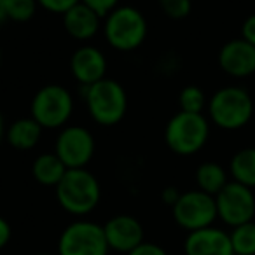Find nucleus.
I'll list each match as a JSON object with an SVG mask.
<instances>
[{"label": "nucleus", "instance_id": "obj_27", "mask_svg": "<svg viewBox=\"0 0 255 255\" xmlns=\"http://www.w3.org/2000/svg\"><path fill=\"white\" fill-rule=\"evenodd\" d=\"M241 39L255 46V14H250L241 25Z\"/></svg>", "mask_w": 255, "mask_h": 255}, {"label": "nucleus", "instance_id": "obj_16", "mask_svg": "<svg viewBox=\"0 0 255 255\" xmlns=\"http://www.w3.org/2000/svg\"><path fill=\"white\" fill-rule=\"evenodd\" d=\"M44 128L30 117H19L12 124H9L5 129V142L16 150H32L39 145L40 138H42Z\"/></svg>", "mask_w": 255, "mask_h": 255}, {"label": "nucleus", "instance_id": "obj_8", "mask_svg": "<svg viewBox=\"0 0 255 255\" xmlns=\"http://www.w3.org/2000/svg\"><path fill=\"white\" fill-rule=\"evenodd\" d=\"M171 213L177 226L187 233L213 226V222L219 219L215 196L206 194L199 189L182 192L178 201L171 206Z\"/></svg>", "mask_w": 255, "mask_h": 255}, {"label": "nucleus", "instance_id": "obj_15", "mask_svg": "<svg viewBox=\"0 0 255 255\" xmlns=\"http://www.w3.org/2000/svg\"><path fill=\"white\" fill-rule=\"evenodd\" d=\"M61 18H63L65 32L74 40H79V42H88V40L95 39L103 25L102 18L82 2L74 5Z\"/></svg>", "mask_w": 255, "mask_h": 255}, {"label": "nucleus", "instance_id": "obj_18", "mask_svg": "<svg viewBox=\"0 0 255 255\" xmlns=\"http://www.w3.org/2000/svg\"><path fill=\"white\" fill-rule=\"evenodd\" d=\"M229 175L233 182L255 189V147H247L234 152L229 161Z\"/></svg>", "mask_w": 255, "mask_h": 255}, {"label": "nucleus", "instance_id": "obj_9", "mask_svg": "<svg viewBox=\"0 0 255 255\" xmlns=\"http://www.w3.org/2000/svg\"><path fill=\"white\" fill-rule=\"evenodd\" d=\"M96 143L91 131L84 126L70 124L61 128L54 142V154L63 161L68 170L86 168L95 156Z\"/></svg>", "mask_w": 255, "mask_h": 255}, {"label": "nucleus", "instance_id": "obj_28", "mask_svg": "<svg viewBox=\"0 0 255 255\" xmlns=\"http://www.w3.org/2000/svg\"><path fill=\"white\" fill-rule=\"evenodd\" d=\"M11 238H12L11 224L7 222V219H4V217L0 215V250L7 247V243L11 241Z\"/></svg>", "mask_w": 255, "mask_h": 255}, {"label": "nucleus", "instance_id": "obj_7", "mask_svg": "<svg viewBox=\"0 0 255 255\" xmlns=\"http://www.w3.org/2000/svg\"><path fill=\"white\" fill-rule=\"evenodd\" d=\"M103 226L93 220L70 222L60 234L58 255H109Z\"/></svg>", "mask_w": 255, "mask_h": 255}, {"label": "nucleus", "instance_id": "obj_25", "mask_svg": "<svg viewBox=\"0 0 255 255\" xmlns=\"http://www.w3.org/2000/svg\"><path fill=\"white\" fill-rule=\"evenodd\" d=\"M81 2L88 5L91 11H95L102 19L107 14H110L116 7H119V0H81Z\"/></svg>", "mask_w": 255, "mask_h": 255}, {"label": "nucleus", "instance_id": "obj_1", "mask_svg": "<svg viewBox=\"0 0 255 255\" xmlns=\"http://www.w3.org/2000/svg\"><path fill=\"white\" fill-rule=\"evenodd\" d=\"M102 32L112 49L131 53L143 46L149 25L140 9L133 5H119L103 18Z\"/></svg>", "mask_w": 255, "mask_h": 255}, {"label": "nucleus", "instance_id": "obj_14", "mask_svg": "<svg viewBox=\"0 0 255 255\" xmlns=\"http://www.w3.org/2000/svg\"><path fill=\"white\" fill-rule=\"evenodd\" d=\"M184 252L185 255H234L229 233L215 226L189 233Z\"/></svg>", "mask_w": 255, "mask_h": 255}, {"label": "nucleus", "instance_id": "obj_31", "mask_svg": "<svg viewBox=\"0 0 255 255\" xmlns=\"http://www.w3.org/2000/svg\"><path fill=\"white\" fill-rule=\"evenodd\" d=\"M5 129H7V126H5V119H4V116H2V112H0V143L5 140Z\"/></svg>", "mask_w": 255, "mask_h": 255}, {"label": "nucleus", "instance_id": "obj_23", "mask_svg": "<svg viewBox=\"0 0 255 255\" xmlns=\"http://www.w3.org/2000/svg\"><path fill=\"white\" fill-rule=\"evenodd\" d=\"M157 4L170 19H184L192 11V0H157Z\"/></svg>", "mask_w": 255, "mask_h": 255}, {"label": "nucleus", "instance_id": "obj_10", "mask_svg": "<svg viewBox=\"0 0 255 255\" xmlns=\"http://www.w3.org/2000/svg\"><path fill=\"white\" fill-rule=\"evenodd\" d=\"M217 217L231 229L250 222L255 217V196L250 187L229 180V184L215 196Z\"/></svg>", "mask_w": 255, "mask_h": 255}, {"label": "nucleus", "instance_id": "obj_20", "mask_svg": "<svg viewBox=\"0 0 255 255\" xmlns=\"http://www.w3.org/2000/svg\"><path fill=\"white\" fill-rule=\"evenodd\" d=\"M234 255H255V222H245L229 233Z\"/></svg>", "mask_w": 255, "mask_h": 255}, {"label": "nucleus", "instance_id": "obj_12", "mask_svg": "<svg viewBox=\"0 0 255 255\" xmlns=\"http://www.w3.org/2000/svg\"><path fill=\"white\" fill-rule=\"evenodd\" d=\"M219 67L234 79H245L255 74V46L243 39H233L219 51Z\"/></svg>", "mask_w": 255, "mask_h": 255}, {"label": "nucleus", "instance_id": "obj_21", "mask_svg": "<svg viewBox=\"0 0 255 255\" xmlns=\"http://www.w3.org/2000/svg\"><path fill=\"white\" fill-rule=\"evenodd\" d=\"M178 105H180L182 112H191V114H203L206 109L208 102H206V95L199 86H185L180 93H178Z\"/></svg>", "mask_w": 255, "mask_h": 255}, {"label": "nucleus", "instance_id": "obj_17", "mask_svg": "<svg viewBox=\"0 0 255 255\" xmlns=\"http://www.w3.org/2000/svg\"><path fill=\"white\" fill-rule=\"evenodd\" d=\"M68 168L63 164V161L54 152H44L33 159L32 164V177L37 184L44 187H56L65 177Z\"/></svg>", "mask_w": 255, "mask_h": 255}, {"label": "nucleus", "instance_id": "obj_3", "mask_svg": "<svg viewBox=\"0 0 255 255\" xmlns=\"http://www.w3.org/2000/svg\"><path fill=\"white\" fill-rule=\"evenodd\" d=\"M81 93L89 116L100 126H116L126 116V89L116 79L105 77L91 86H81Z\"/></svg>", "mask_w": 255, "mask_h": 255}, {"label": "nucleus", "instance_id": "obj_33", "mask_svg": "<svg viewBox=\"0 0 255 255\" xmlns=\"http://www.w3.org/2000/svg\"><path fill=\"white\" fill-rule=\"evenodd\" d=\"M0 63H2V51H0Z\"/></svg>", "mask_w": 255, "mask_h": 255}, {"label": "nucleus", "instance_id": "obj_32", "mask_svg": "<svg viewBox=\"0 0 255 255\" xmlns=\"http://www.w3.org/2000/svg\"><path fill=\"white\" fill-rule=\"evenodd\" d=\"M35 255H54V254H35Z\"/></svg>", "mask_w": 255, "mask_h": 255}, {"label": "nucleus", "instance_id": "obj_2", "mask_svg": "<svg viewBox=\"0 0 255 255\" xmlns=\"http://www.w3.org/2000/svg\"><path fill=\"white\" fill-rule=\"evenodd\" d=\"M206 109L210 123L226 131H236L252 121L254 100L241 86H224L210 96Z\"/></svg>", "mask_w": 255, "mask_h": 255}, {"label": "nucleus", "instance_id": "obj_4", "mask_svg": "<svg viewBox=\"0 0 255 255\" xmlns=\"http://www.w3.org/2000/svg\"><path fill=\"white\" fill-rule=\"evenodd\" d=\"M54 189L60 206L75 217L91 213L102 199V187L98 178L86 168L67 170L65 177Z\"/></svg>", "mask_w": 255, "mask_h": 255}, {"label": "nucleus", "instance_id": "obj_11", "mask_svg": "<svg viewBox=\"0 0 255 255\" xmlns=\"http://www.w3.org/2000/svg\"><path fill=\"white\" fill-rule=\"evenodd\" d=\"M109 248L119 254H129L133 248L145 241V231L136 217L119 213L103 224Z\"/></svg>", "mask_w": 255, "mask_h": 255}, {"label": "nucleus", "instance_id": "obj_6", "mask_svg": "<svg viewBox=\"0 0 255 255\" xmlns=\"http://www.w3.org/2000/svg\"><path fill=\"white\" fill-rule=\"evenodd\" d=\"M74 96L61 84H46L32 98V117L44 129L65 128L74 114Z\"/></svg>", "mask_w": 255, "mask_h": 255}, {"label": "nucleus", "instance_id": "obj_26", "mask_svg": "<svg viewBox=\"0 0 255 255\" xmlns=\"http://www.w3.org/2000/svg\"><path fill=\"white\" fill-rule=\"evenodd\" d=\"M126 255H168V254L161 245L154 243V241H143V243H140L138 247L133 248Z\"/></svg>", "mask_w": 255, "mask_h": 255}, {"label": "nucleus", "instance_id": "obj_24", "mask_svg": "<svg viewBox=\"0 0 255 255\" xmlns=\"http://www.w3.org/2000/svg\"><path fill=\"white\" fill-rule=\"evenodd\" d=\"M37 2H39V7H42L44 11L51 12V14L63 16L74 5H77L81 0H37Z\"/></svg>", "mask_w": 255, "mask_h": 255}, {"label": "nucleus", "instance_id": "obj_22", "mask_svg": "<svg viewBox=\"0 0 255 255\" xmlns=\"http://www.w3.org/2000/svg\"><path fill=\"white\" fill-rule=\"evenodd\" d=\"M5 11H7L9 21L14 23H26L35 16L39 9L37 0H4Z\"/></svg>", "mask_w": 255, "mask_h": 255}, {"label": "nucleus", "instance_id": "obj_19", "mask_svg": "<svg viewBox=\"0 0 255 255\" xmlns=\"http://www.w3.org/2000/svg\"><path fill=\"white\" fill-rule=\"evenodd\" d=\"M194 177L199 191L206 192L210 196H217L229 184L227 171L224 170V166L215 163V161H206V163L199 164Z\"/></svg>", "mask_w": 255, "mask_h": 255}, {"label": "nucleus", "instance_id": "obj_30", "mask_svg": "<svg viewBox=\"0 0 255 255\" xmlns=\"http://www.w3.org/2000/svg\"><path fill=\"white\" fill-rule=\"evenodd\" d=\"M7 21L9 18H7V11H5V4L4 0H0V26H4Z\"/></svg>", "mask_w": 255, "mask_h": 255}, {"label": "nucleus", "instance_id": "obj_5", "mask_svg": "<svg viewBox=\"0 0 255 255\" xmlns=\"http://www.w3.org/2000/svg\"><path fill=\"white\" fill-rule=\"evenodd\" d=\"M210 138V119L203 114L178 110L166 123L164 143L173 154L189 157L198 154Z\"/></svg>", "mask_w": 255, "mask_h": 255}, {"label": "nucleus", "instance_id": "obj_29", "mask_svg": "<svg viewBox=\"0 0 255 255\" xmlns=\"http://www.w3.org/2000/svg\"><path fill=\"white\" fill-rule=\"evenodd\" d=\"M180 194H182V192L178 191L177 187H173V185H168V187H164L163 191H161V201H163L164 205H168V206H173L175 203L178 201Z\"/></svg>", "mask_w": 255, "mask_h": 255}, {"label": "nucleus", "instance_id": "obj_13", "mask_svg": "<svg viewBox=\"0 0 255 255\" xmlns=\"http://www.w3.org/2000/svg\"><path fill=\"white\" fill-rule=\"evenodd\" d=\"M72 77L81 86H91L95 82L105 79L107 58L102 49L89 44H82L70 56Z\"/></svg>", "mask_w": 255, "mask_h": 255}]
</instances>
